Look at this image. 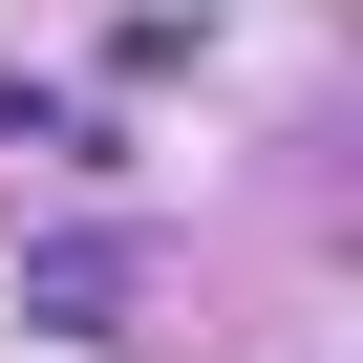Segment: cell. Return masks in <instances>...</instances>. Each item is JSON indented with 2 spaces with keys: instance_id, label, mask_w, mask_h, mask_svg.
<instances>
[{
  "instance_id": "obj_1",
  "label": "cell",
  "mask_w": 363,
  "mask_h": 363,
  "mask_svg": "<svg viewBox=\"0 0 363 363\" xmlns=\"http://www.w3.org/2000/svg\"><path fill=\"white\" fill-rule=\"evenodd\" d=\"M128 278H150V235H43V257H22V320H86V342H107Z\"/></svg>"
}]
</instances>
